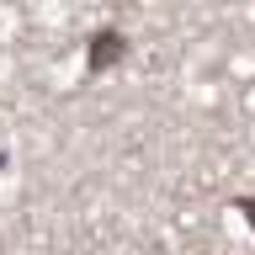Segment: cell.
Segmentation results:
<instances>
[{
  "instance_id": "1",
  "label": "cell",
  "mask_w": 255,
  "mask_h": 255,
  "mask_svg": "<svg viewBox=\"0 0 255 255\" xmlns=\"http://www.w3.org/2000/svg\"><path fill=\"white\" fill-rule=\"evenodd\" d=\"M245 213H250V223H255V202H245Z\"/></svg>"
}]
</instances>
